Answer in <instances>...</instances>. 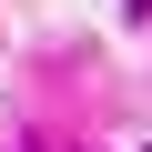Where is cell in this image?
Returning <instances> with one entry per match:
<instances>
[{
	"mask_svg": "<svg viewBox=\"0 0 152 152\" xmlns=\"http://www.w3.org/2000/svg\"><path fill=\"white\" fill-rule=\"evenodd\" d=\"M132 10H152V0H132Z\"/></svg>",
	"mask_w": 152,
	"mask_h": 152,
	"instance_id": "6da1fadb",
	"label": "cell"
}]
</instances>
